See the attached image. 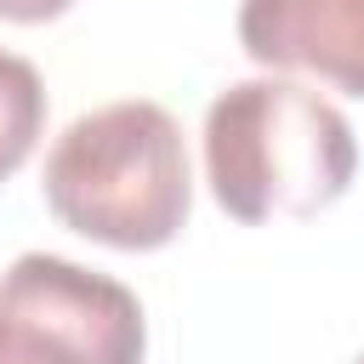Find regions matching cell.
I'll return each instance as SVG.
<instances>
[{
	"instance_id": "8992f818",
	"label": "cell",
	"mask_w": 364,
	"mask_h": 364,
	"mask_svg": "<svg viewBox=\"0 0 364 364\" xmlns=\"http://www.w3.org/2000/svg\"><path fill=\"white\" fill-rule=\"evenodd\" d=\"M74 0H0V17L6 23H51V17H63Z\"/></svg>"
},
{
	"instance_id": "277c9868",
	"label": "cell",
	"mask_w": 364,
	"mask_h": 364,
	"mask_svg": "<svg viewBox=\"0 0 364 364\" xmlns=\"http://www.w3.org/2000/svg\"><path fill=\"white\" fill-rule=\"evenodd\" d=\"M239 46L262 68H301L364 97V0H245Z\"/></svg>"
},
{
	"instance_id": "5b68a950",
	"label": "cell",
	"mask_w": 364,
	"mask_h": 364,
	"mask_svg": "<svg viewBox=\"0 0 364 364\" xmlns=\"http://www.w3.org/2000/svg\"><path fill=\"white\" fill-rule=\"evenodd\" d=\"M46 131V85L40 68L17 51H0V182L11 171H23V159L34 154Z\"/></svg>"
},
{
	"instance_id": "6da1fadb",
	"label": "cell",
	"mask_w": 364,
	"mask_h": 364,
	"mask_svg": "<svg viewBox=\"0 0 364 364\" xmlns=\"http://www.w3.org/2000/svg\"><path fill=\"white\" fill-rule=\"evenodd\" d=\"M358 171L353 125L296 80H239L205 108V182L233 222L330 210Z\"/></svg>"
},
{
	"instance_id": "52a82bcc",
	"label": "cell",
	"mask_w": 364,
	"mask_h": 364,
	"mask_svg": "<svg viewBox=\"0 0 364 364\" xmlns=\"http://www.w3.org/2000/svg\"><path fill=\"white\" fill-rule=\"evenodd\" d=\"M353 364H364V353H358V358H353Z\"/></svg>"
},
{
	"instance_id": "7a4b0ae2",
	"label": "cell",
	"mask_w": 364,
	"mask_h": 364,
	"mask_svg": "<svg viewBox=\"0 0 364 364\" xmlns=\"http://www.w3.org/2000/svg\"><path fill=\"white\" fill-rule=\"evenodd\" d=\"M40 188L63 228L114 250H159L193 205L182 125L148 97L91 108L51 142Z\"/></svg>"
},
{
	"instance_id": "3957f363",
	"label": "cell",
	"mask_w": 364,
	"mask_h": 364,
	"mask_svg": "<svg viewBox=\"0 0 364 364\" xmlns=\"http://www.w3.org/2000/svg\"><path fill=\"white\" fill-rule=\"evenodd\" d=\"M142 301L68 256L28 250L0 273V364H142Z\"/></svg>"
}]
</instances>
